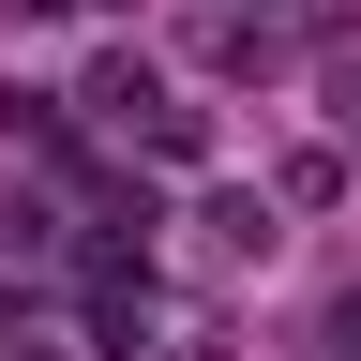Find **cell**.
<instances>
[{
	"label": "cell",
	"instance_id": "obj_1",
	"mask_svg": "<svg viewBox=\"0 0 361 361\" xmlns=\"http://www.w3.org/2000/svg\"><path fill=\"white\" fill-rule=\"evenodd\" d=\"M0 361H61V331H45L30 301H0Z\"/></svg>",
	"mask_w": 361,
	"mask_h": 361
}]
</instances>
